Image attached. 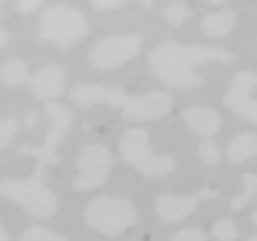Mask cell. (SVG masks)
Masks as SVG:
<instances>
[{"label": "cell", "mask_w": 257, "mask_h": 241, "mask_svg": "<svg viewBox=\"0 0 257 241\" xmlns=\"http://www.w3.org/2000/svg\"><path fill=\"white\" fill-rule=\"evenodd\" d=\"M120 158L145 177H166L174 172V158L153 153L150 137L145 129H128L120 137Z\"/></svg>", "instance_id": "5b68a950"}, {"label": "cell", "mask_w": 257, "mask_h": 241, "mask_svg": "<svg viewBox=\"0 0 257 241\" xmlns=\"http://www.w3.org/2000/svg\"><path fill=\"white\" fill-rule=\"evenodd\" d=\"M182 118L193 134H198L201 140H212L220 132V115L209 107H188L182 110Z\"/></svg>", "instance_id": "5bb4252c"}, {"label": "cell", "mask_w": 257, "mask_h": 241, "mask_svg": "<svg viewBox=\"0 0 257 241\" xmlns=\"http://www.w3.org/2000/svg\"><path fill=\"white\" fill-rule=\"evenodd\" d=\"M198 158L204 161L206 166H217V161H220V148H217V142L214 140H201Z\"/></svg>", "instance_id": "44dd1931"}, {"label": "cell", "mask_w": 257, "mask_h": 241, "mask_svg": "<svg viewBox=\"0 0 257 241\" xmlns=\"http://www.w3.org/2000/svg\"><path fill=\"white\" fill-rule=\"evenodd\" d=\"M252 222H254V225H257V212H254V214H252Z\"/></svg>", "instance_id": "f546056e"}, {"label": "cell", "mask_w": 257, "mask_h": 241, "mask_svg": "<svg viewBox=\"0 0 257 241\" xmlns=\"http://www.w3.org/2000/svg\"><path fill=\"white\" fill-rule=\"evenodd\" d=\"M46 115H48V134L40 148H35V145H22L19 153H27V156H35L38 161H43V164H59V153H56V148H59V142L64 140V134L70 132V124H72V115L70 110L64 107V104L59 102H46Z\"/></svg>", "instance_id": "ba28073f"}, {"label": "cell", "mask_w": 257, "mask_h": 241, "mask_svg": "<svg viewBox=\"0 0 257 241\" xmlns=\"http://www.w3.org/2000/svg\"><path fill=\"white\" fill-rule=\"evenodd\" d=\"M166 241H206V233L201 228H180L172 238Z\"/></svg>", "instance_id": "cb8c5ba5"}, {"label": "cell", "mask_w": 257, "mask_h": 241, "mask_svg": "<svg viewBox=\"0 0 257 241\" xmlns=\"http://www.w3.org/2000/svg\"><path fill=\"white\" fill-rule=\"evenodd\" d=\"M35 118H38V115H35V112H30V115H27V118H24V126H27V129H30V126H35Z\"/></svg>", "instance_id": "4316f807"}, {"label": "cell", "mask_w": 257, "mask_h": 241, "mask_svg": "<svg viewBox=\"0 0 257 241\" xmlns=\"http://www.w3.org/2000/svg\"><path fill=\"white\" fill-rule=\"evenodd\" d=\"M86 32H88V22H86L83 11H78L72 6H51L43 11L38 38L48 40V43H54L59 48H67L72 43H78Z\"/></svg>", "instance_id": "277c9868"}, {"label": "cell", "mask_w": 257, "mask_h": 241, "mask_svg": "<svg viewBox=\"0 0 257 241\" xmlns=\"http://www.w3.org/2000/svg\"><path fill=\"white\" fill-rule=\"evenodd\" d=\"M96 11H115V8H120L123 3H120V0H94L91 3Z\"/></svg>", "instance_id": "484cf974"}, {"label": "cell", "mask_w": 257, "mask_h": 241, "mask_svg": "<svg viewBox=\"0 0 257 241\" xmlns=\"http://www.w3.org/2000/svg\"><path fill=\"white\" fill-rule=\"evenodd\" d=\"M30 86H32V94H35L40 102L43 99L54 102V96H59L62 88H64V72H62V67H56V64H48V67H43L38 75H32Z\"/></svg>", "instance_id": "4fadbf2b"}, {"label": "cell", "mask_w": 257, "mask_h": 241, "mask_svg": "<svg viewBox=\"0 0 257 241\" xmlns=\"http://www.w3.org/2000/svg\"><path fill=\"white\" fill-rule=\"evenodd\" d=\"M249 241H257V236H252V238H249Z\"/></svg>", "instance_id": "4dcf8cb0"}, {"label": "cell", "mask_w": 257, "mask_h": 241, "mask_svg": "<svg viewBox=\"0 0 257 241\" xmlns=\"http://www.w3.org/2000/svg\"><path fill=\"white\" fill-rule=\"evenodd\" d=\"M204 198H217V190L201 188L198 193H193V196H172V193H161V196L156 198V214L164 222L177 225V222H182L188 214L196 212V206Z\"/></svg>", "instance_id": "30bf717a"}, {"label": "cell", "mask_w": 257, "mask_h": 241, "mask_svg": "<svg viewBox=\"0 0 257 241\" xmlns=\"http://www.w3.org/2000/svg\"><path fill=\"white\" fill-rule=\"evenodd\" d=\"M6 43H8V32L0 30V46H6Z\"/></svg>", "instance_id": "83f0119b"}, {"label": "cell", "mask_w": 257, "mask_h": 241, "mask_svg": "<svg viewBox=\"0 0 257 241\" xmlns=\"http://www.w3.org/2000/svg\"><path fill=\"white\" fill-rule=\"evenodd\" d=\"M38 8H40V3H38V0H19V3H16V11H19V14H24V16L35 14Z\"/></svg>", "instance_id": "d4e9b609"}, {"label": "cell", "mask_w": 257, "mask_h": 241, "mask_svg": "<svg viewBox=\"0 0 257 241\" xmlns=\"http://www.w3.org/2000/svg\"><path fill=\"white\" fill-rule=\"evenodd\" d=\"M70 99L80 104V107H91V104H110V107H120L128 102V94L120 88H104L94 83H80L70 91Z\"/></svg>", "instance_id": "7c38bea8"}, {"label": "cell", "mask_w": 257, "mask_h": 241, "mask_svg": "<svg viewBox=\"0 0 257 241\" xmlns=\"http://www.w3.org/2000/svg\"><path fill=\"white\" fill-rule=\"evenodd\" d=\"M16 129H19V120L16 118H3L0 120V148H8V145H11V137H14Z\"/></svg>", "instance_id": "603a6c76"}, {"label": "cell", "mask_w": 257, "mask_h": 241, "mask_svg": "<svg viewBox=\"0 0 257 241\" xmlns=\"http://www.w3.org/2000/svg\"><path fill=\"white\" fill-rule=\"evenodd\" d=\"M142 48V35L137 32H126V35H107L102 40H96L91 54H88V62L94 64L96 70H112L126 64L128 59H134Z\"/></svg>", "instance_id": "52a82bcc"}, {"label": "cell", "mask_w": 257, "mask_h": 241, "mask_svg": "<svg viewBox=\"0 0 257 241\" xmlns=\"http://www.w3.org/2000/svg\"><path fill=\"white\" fill-rule=\"evenodd\" d=\"M43 161L35 164V172H32L30 180H3L0 182V196L14 201L16 206H22L27 214H32L35 220H48V217L56 214L59 209V201L51 190L43 185Z\"/></svg>", "instance_id": "7a4b0ae2"}, {"label": "cell", "mask_w": 257, "mask_h": 241, "mask_svg": "<svg viewBox=\"0 0 257 241\" xmlns=\"http://www.w3.org/2000/svg\"><path fill=\"white\" fill-rule=\"evenodd\" d=\"M86 225L104 236H120L137 222V206L128 198H110L99 196L86 206Z\"/></svg>", "instance_id": "3957f363"}, {"label": "cell", "mask_w": 257, "mask_h": 241, "mask_svg": "<svg viewBox=\"0 0 257 241\" xmlns=\"http://www.w3.org/2000/svg\"><path fill=\"white\" fill-rule=\"evenodd\" d=\"M212 236L217 241H236L238 228H236V222H230V220H217L214 228H212Z\"/></svg>", "instance_id": "7402d4cb"}, {"label": "cell", "mask_w": 257, "mask_h": 241, "mask_svg": "<svg viewBox=\"0 0 257 241\" xmlns=\"http://www.w3.org/2000/svg\"><path fill=\"white\" fill-rule=\"evenodd\" d=\"M30 72H27V64H24L22 59H16V56H11V59L3 62V67H0V83L3 86H22L27 83Z\"/></svg>", "instance_id": "e0dca14e"}, {"label": "cell", "mask_w": 257, "mask_h": 241, "mask_svg": "<svg viewBox=\"0 0 257 241\" xmlns=\"http://www.w3.org/2000/svg\"><path fill=\"white\" fill-rule=\"evenodd\" d=\"M241 185H244L241 196H236V198L230 201V209H233V212H241V209H244L249 201L254 198V193H257V174H249V172H246L244 177H241Z\"/></svg>", "instance_id": "ac0fdd59"}, {"label": "cell", "mask_w": 257, "mask_h": 241, "mask_svg": "<svg viewBox=\"0 0 257 241\" xmlns=\"http://www.w3.org/2000/svg\"><path fill=\"white\" fill-rule=\"evenodd\" d=\"M161 14H164V19L172 24V27H177V24H182L190 16V6L188 3H169Z\"/></svg>", "instance_id": "ffe728a7"}, {"label": "cell", "mask_w": 257, "mask_h": 241, "mask_svg": "<svg viewBox=\"0 0 257 241\" xmlns=\"http://www.w3.org/2000/svg\"><path fill=\"white\" fill-rule=\"evenodd\" d=\"M236 56L225 48L214 46H180V43H158L148 54V70L156 75L164 86L172 88H190L201 86V78L196 75L198 64L206 62H222L230 64Z\"/></svg>", "instance_id": "6da1fadb"}, {"label": "cell", "mask_w": 257, "mask_h": 241, "mask_svg": "<svg viewBox=\"0 0 257 241\" xmlns=\"http://www.w3.org/2000/svg\"><path fill=\"white\" fill-rule=\"evenodd\" d=\"M257 156V134H238L228 145V161L233 164H244L246 158Z\"/></svg>", "instance_id": "2e32d148"}, {"label": "cell", "mask_w": 257, "mask_h": 241, "mask_svg": "<svg viewBox=\"0 0 257 241\" xmlns=\"http://www.w3.org/2000/svg\"><path fill=\"white\" fill-rule=\"evenodd\" d=\"M257 86V72L244 70L238 75H233L228 91H225V107L233 115L257 124V99H252V88Z\"/></svg>", "instance_id": "9c48e42d"}, {"label": "cell", "mask_w": 257, "mask_h": 241, "mask_svg": "<svg viewBox=\"0 0 257 241\" xmlns=\"http://www.w3.org/2000/svg\"><path fill=\"white\" fill-rule=\"evenodd\" d=\"M233 27H236V14L233 11H214L201 19V30L209 38H225Z\"/></svg>", "instance_id": "9a60e30c"}, {"label": "cell", "mask_w": 257, "mask_h": 241, "mask_svg": "<svg viewBox=\"0 0 257 241\" xmlns=\"http://www.w3.org/2000/svg\"><path fill=\"white\" fill-rule=\"evenodd\" d=\"M0 241H8V230L6 228H0Z\"/></svg>", "instance_id": "f1b7e54d"}, {"label": "cell", "mask_w": 257, "mask_h": 241, "mask_svg": "<svg viewBox=\"0 0 257 241\" xmlns=\"http://www.w3.org/2000/svg\"><path fill=\"white\" fill-rule=\"evenodd\" d=\"M123 118L126 120H158L166 112H172V96L166 91H150V94H137L128 96L123 104Z\"/></svg>", "instance_id": "8fae6325"}, {"label": "cell", "mask_w": 257, "mask_h": 241, "mask_svg": "<svg viewBox=\"0 0 257 241\" xmlns=\"http://www.w3.org/2000/svg\"><path fill=\"white\" fill-rule=\"evenodd\" d=\"M19 241H67V238L59 236V233H54V230H48V228H43V225H30V228H24Z\"/></svg>", "instance_id": "d6986e66"}, {"label": "cell", "mask_w": 257, "mask_h": 241, "mask_svg": "<svg viewBox=\"0 0 257 241\" xmlns=\"http://www.w3.org/2000/svg\"><path fill=\"white\" fill-rule=\"evenodd\" d=\"M78 177L72 182L75 190H94L107 182L112 172V153L104 145H83L78 153Z\"/></svg>", "instance_id": "8992f818"}]
</instances>
